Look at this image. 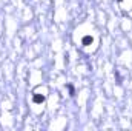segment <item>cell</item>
<instances>
[{"label":"cell","mask_w":132,"mask_h":131,"mask_svg":"<svg viewBox=\"0 0 132 131\" xmlns=\"http://www.w3.org/2000/svg\"><path fill=\"white\" fill-rule=\"evenodd\" d=\"M117 2H123V0H117Z\"/></svg>","instance_id":"4"},{"label":"cell","mask_w":132,"mask_h":131,"mask_svg":"<svg viewBox=\"0 0 132 131\" xmlns=\"http://www.w3.org/2000/svg\"><path fill=\"white\" fill-rule=\"evenodd\" d=\"M66 88H68V91H69V96H71V97H72V96H75V88H74V85L68 83V85H66Z\"/></svg>","instance_id":"3"},{"label":"cell","mask_w":132,"mask_h":131,"mask_svg":"<svg viewBox=\"0 0 132 131\" xmlns=\"http://www.w3.org/2000/svg\"><path fill=\"white\" fill-rule=\"evenodd\" d=\"M32 102L34 103H43V102H45V96H42V94H34Z\"/></svg>","instance_id":"2"},{"label":"cell","mask_w":132,"mask_h":131,"mask_svg":"<svg viewBox=\"0 0 132 131\" xmlns=\"http://www.w3.org/2000/svg\"><path fill=\"white\" fill-rule=\"evenodd\" d=\"M92 42H94L92 35H85V37L81 39V43H83V46H89V45H91Z\"/></svg>","instance_id":"1"}]
</instances>
